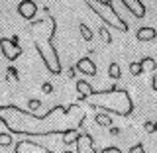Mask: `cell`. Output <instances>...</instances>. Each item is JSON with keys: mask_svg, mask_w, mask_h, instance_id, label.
Instances as JSON below:
<instances>
[{"mask_svg": "<svg viewBox=\"0 0 157 153\" xmlns=\"http://www.w3.org/2000/svg\"><path fill=\"white\" fill-rule=\"evenodd\" d=\"M85 122V112L78 104L53 106L45 114H33L20 106H0V124L6 126L10 134L26 137L63 136L71 130H78Z\"/></svg>", "mask_w": 157, "mask_h": 153, "instance_id": "6da1fadb", "label": "cell"}, {"mask_svg": "<svg viewBox=\"0 0 157 153\" xmlns=\"http://www.w3.org/2000/svg\"><path fill=\"white\" fill-rule=\"evenodd\" d=\"M55 29H57V24L51 14H45L41 20H33L29 24V37H32L33 45H36L43 65H45V69L51 75H59L63 71L61 57H59V51H57L55 43H53Z\"/></svg>", "mask_w": 157, "mask_h": 153, "instance_id": "7a4b0ae2", "label": "cell"}, {"mask_svg": "<svg viewBox=\"0 0 157 153\" xmlns=\"http://www.w3.org/2000/svg\"><path fill=\"white\" fill-rule=\"evenodd\" d=\"M88 106L102 110L106 114H116V116H130L134 112V100H132L130 92L126 88H108V90H100L94 92L90 98H86Z\"/></svg>", "mask_w": 157, "mask_h": 153, "instance_id": "3957f363", "label": "cell"}, {"mask_svg": "<svg viewBox=\"0 0 157 153\" xmlns=\"http://www.w3.org/2000/svg\"><path fill=\"white\" fill-rule=\"evenodd\" d=\"M85 2L88 4V8H90L106 26L116 28L118 32H128V29H130L128 22L120 16V12H116L114 0H85Z\"/></svg>", "mask_w": 157, "mask_h": 153, "instance_id": "277c9868", "label": "cell"}, {"mask_svg": "<svg viewBox=\"0 0 157 153\" xmlns=\"http://www.w3.org/2000/svg\"><path fill=\"white\" fill-rule=\"evenodd\" d=\"M0 51H2L4 59L16 61V59L22 55V47H20V43H18V36H14L12 39L10 37H0Z\"/></svg>", "mask_w": 157, "mask_h": 153, "instance_id": "5b68a950", "label": "cell"}, {"mask_svg": "<svg viewBox=\"0 0 157 153\" xmlns=\"http://www.w3.org/2000/svg\"><path fill=\"white\" fill-rule=\"evenodd\" d=\"M14 153H57V151L47 149L45 145H39L37 141L32 140H20L14 147ZM63 153H73V151H63Z\"/></svg>", "mask_w": 157, "mask_h": 153, "instance_id": "8992f818", "label": "cell"}, {"mask_svg": "<svg viewBox=\"0 0 157 153\" xmlns=\"http://www.w3.org/2000/svg\"><path fill=\"white\" fill-rule=\"evenodd\" d=\"M18 14L24 20H29V22H32L37 14V4L33 2V0H22V2L18 4Z\"/></svg>", "mask_w": 157, "mask_h": 153, "instance_id": "52a82bcc", "label": "cell"}, {"mask_svg": "<svg viewBox=\"0 0 157 153\" xmlns=\"http://www.w3.org/2000/svg\"><path fill=\"white\" fill-rule=\"evenodd\" d=\"M77 151L75 153H94V137H92L90 134H81L77 140Z\"/></svg>", "mask_w": 157, "mask_h": 153, "instance_id": "ba28073f", "label": "cell"}, {"mask_svg": "<svg viewBox=\"0 0 157 153\" xmlns=\"http://www.w3.org/2000/svg\"><path fill=\"white\" fill-rule=\"evenodd\" d=\"M122 6L128 8V12H132L134 18H144L145 16V4L141 0H120Z\"/></svg>", "mask_w": 157, "mask_h": 153, "instance_id": "9c48e42d", "label": "cell"}, {"mask_svg": "<svg viewBox=\"0 0 157 153\" xmlns=\"http://www.w3.org/2000/svg\"><path fill=\"white\" fill-rule=\"evenodd\" d=\"M77 71L78 73H82V75H88V77H96V73H98V69L94 65V61H92L90 57H82V59H78L77 61Z\"/></svg>", "mask_w": 157, "mask_h": 153, "instance_id": "30bf717a", "label": "cell"}, {"mask_svg": "<svg viewBox=\"0 0 157 153\" xmlns=\"http://www.w3.org/2000/svg\"><path fill=\"white\" fill-rule=\"evenodd\" d=\"M77 92H78V100H86L94 94V88L86 81H77Z\"/></svg>", "mask_w": 157, "mask_h": 153, "instance_id": "8fae6325", "label": "cell"}, {"mask_svg": "<svg viewBox=\"0 0 157 153\" xmlns=\"http://www.w3.org/2000/svg\"><path fill=\"white\" fill-rule=\"evenodd\" d=\"M136 37H137V41H141V43H147V41H153V39L157 37V32H155V28H149V26H145V28H140V29H137Z\"/></svg>", "mask_w": 157, "mask_h": 153, "instance_id": "7c38bea8", "label": "cell"}, {"mask_svg": "<svg viewBox=\"0 0 157 153\" xmlns=\"http://www.w3.org/2000/svg\"><path fill=\"white\" fill-rule=\"evenodd\" d=\"M94 122L98 126H102V128H110L114 122H112V118H110V114H106V112H102V114H96L94 116Z\"/></svg>", "mask_w": 157, "mask_h": 153, "instance_id": "4fadbf2b", "label": "cell"}, {"mask_svg": "<svg viewBox=\"0 0 157 153\" xmlns=\"http://www.w3.org/2000/svg\"><path fill=\"white\" fill-rule=\"evenodd\" d=\"M140 63H141V71H144V73L157 71V61H155V59H151V57H144Z\"/></svg>", "mask_w": 157, "mask_h": 153, "instance_id": "5bb4252c", "label": "cell"}, {"mask_svg": "<svg viewBox=\"0 0 157 153\" xmlns=\"http://www.w3.org/2000/svg\"><path fill=\"white\" fill-rule=\"evenodd\" d=\"M108 77L112 78V81H120V77H122V69L118 63H110L108 65Z\"/></svg>", "mask_w": 157, "mask_h": 153, "instance_id": "9a60e30c", "label": "cell"}, {"mask_svg": "<svg viewBox=\"0 0 157 153\" xmlns=\"http://www.w3.org/2000/svg\"><path fill=\"white\" fill-rule=\"evenodd\" d=\"M78 32H81V37L85 39V41H92V37H94V33H92V29L86 26L85 22L78 24Z\"/></svg>", "mask_w": 157, "mask_h": 153, "instance_id": "2e32d148", "label": "cell"}, {"mask_svg": "<svg viewBox=\"0 0 157 153\" xmlns=\"http://www.w3.org/2000/svg\"><path fill=\"white\" fill-rule=\"evenodd\" d=\"M78 130H71V132H67V134H63V141H65V145H71V143H77V140H78Z\"/></svg>", "mask_w": 157, "mask_h": 153, "instance_id": "e0dca14e", "label": "cell"}, {"mask_svg": "<svg viewBox=\"0 0 157 153\" xmlns=\"http://www.w3.org/2000/svg\"><path fill=\"white\" fill-rule=\"evenodd\" d=\"M12 145V134L10 132H2L0 134V147H10Z\"/></svg>", "mask_w": 157, "mask_h": 153, "instance_id": "ac0fdd59", "label": "cell"}, {"mask_svg": "<svg viewBox=\"0 0 157 153\" xmlns=\"http://www.w3.org/2000/svg\"><path fill=\"white\" fill-rule=\"evenodd\" d=\"M98 36H100V37H102V41L108 43V45L112 43V36H110V32H108L106 28H98Z\"/></svg>", "mask_w": 157, "mask_h": 153, "instance_id": "d6986e66", "label": "cell"}, {"mask_svg": "<svg viewBox=\"0 0 157 153\" xmlns=\"http://www.w3.org/2000/svg\"><path fill=\"white\" fill-rule=\"evenodd\" d=\"M130 73H132L134 77H140L141 73H144V71H141V63H140V61H134V63H130Z\"/></svg>", "mask_w": 157, "mask_h": 153, "instance_id": "ffe728a7", "label": "cell"}, {"mask_svg": "<svg viewBox=\"0 0 157 153\" xmlns=\"http://www.w3.org/2000/svg\"><path fill=\"white\" fill-rule=\"evenodd\" d=\"M28 108H29V112H36L41 108V100H37V98H29L28 100Z\"/></svg>", "mask_w": 157, "mask_h": 153, "instance_id": "44dd1931", "label": "cell"}, {"mask_svg": "<svg viewBox=\"0 0 157 153\" xmlns=\"http://www.w3.org/2000/svg\"><path fill=\"white\" fill-rule=\"evenodd\" d=\"M128 153H145V147L141 145V143H136L134 147H130V149H128Z\"/></svg>", "mask_w": 157, "mask_h": 153, "instance_id": "7402d4cb", "label": "cell"}, {"mask_svg": "<svg viewBox=\"0 0 157 153\" xmlns=\"http://www.w3.org/2000/svg\"><path fill=\"white\" fill-rule=\"evenodd\" d=\"M100 153H122V151H120V147H116V145H108V147H104Z\"/></svg>", "mask_w": 157, "mask_h": 153, "instance_id": "603a6c76", "label": "cell"}, {"mask_svg": "<svg viewBox=\"0 0 157 153\" xmlns=\"http://www.w3.org/2000/svg\"><path fill=\"white\" fill-rule=\"evenodd\" d=\"M41 90L45 92V94H51V92H53V85H51V82H43V85H41Z\"/></svg>", "mask_w": 157, "mask_h": 153, "instance_id": "cb8c5ba5", "label": "cell"}, {"mask_svg": "<svg viewBox=\"0 0 157 153\" xmlns=\"http://www.w3.org/2000/svg\"><path fill=\"white\" fill-rule=\"evenodd\" d=\"M145 132H155V122H145Z\"/></svg>", "mask_w": 157, "mask_h": 153, "instance_id": "d4e9b609", "label": "cell"}, {"mask_svg": "<svg viewBox=\"0 0 157 153\" xmlns=\"http://www.w3.org/2000/svg\"><path fill=\"white\" fill-rule=\"evenodd\" d=\"M75 71H77V67H71V69L67 71V77H69V78H75Z\"/></svg>", "mask_w": 157, "mask_h": 153, "instance_id": "484cf974", "label": "cell"}, {"mask_svg": "<svg viewBox=\"0 0 157 153\" xmlns=\"http://www.w3.org/2000/svg\"><path fill=\"white\" fill-rule=\"evenodd\" d=\"M151 86H153V90L157 92V71H155V75H153V78H151Z\"/></svg>", "mask_w": 157, "mask_h": 153, "instance_id": "4316f807", "label": "cell"}, {"mask_svg": "<svg viewBox=\"0 0 157 153\" xmlns=\"http://www.w3.org/2000/svg\"><path fill=\"white\" fill-rule=\"evenodd\" d=\"M155 132H157V122H155Z\"/></svg>", "mask_w": 157, "mask_h": 153, "instance_id": "83f0119b", "label": "cell"}]
</instances>
